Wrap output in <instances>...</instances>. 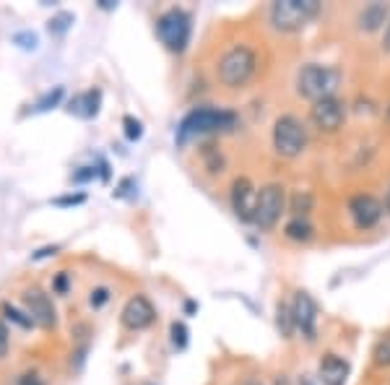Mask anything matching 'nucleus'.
Instances as JSON below:
<instances>
[{
	"label": "nucleus",
	"mask_w": 390,
	"mask_h": 385,
	"mask_svg": "<svg viewBox=\"0 0 390 385\" xmlns=\"http://www.w3.org/2000/svg\"><path fill=\"white\" fill-rule=\"evenodd\" d=\"M190 34H193V18L187 11L170 8L156 18V37L170 52H177V55L185 52L190 44Z\"/></svg>",
	"instance_id": "nucleus-6"
},
{
	"label": "nucleus",
	"mask_w": 390,
	"mask_h": 385,
	"mask_svg": "<svg viewBox=\"0 0 390 385\" xmlns=\"http://www.w3.org/2000/svg\"><path fill=\"white\" fill-rule=\"evenodd\" d=\"M273 385H294V383H291V377H289V375H276Z\"/></svg>",
	"instance_id": "nucleus-36"
},
{
	"label": "nucleus",
	"mask_w": 390,
	"mask_h": 385,
	"mask_svg": "<svg viewBox=\"0 0 390 385\" xmlns=\"http://www.w3.org/2000/svg\"><path fill=\"white\" fill-rule=\"evenodd\" d=\"M170 336H172V346L177 351L187 349V341H190V331H187V325L182 320H172L170 325Z\"/></svg>",
	"instance_id": "nucleus-22"
},
{
	"label": "nucleus",
	"mask_w": 390,
	"mask_h": 385,
	"mask_svg": "<svg viewBox=\"0 0 390 385\" xmlns=\"http://www.w3.org/2000/svg\"><path fill=\"white\" fill-rule=\"evenodd\" d=\"M320 13L317 0H276L268 8V21L281 34H297Z\"/></svg>",
	"instance_id": "nucleus-4"
},
{
	"label": "nucleus",
	"mask_w": 390,
	"mask_h": 385,
	"mask_svg": "<svg viewBox=\"0 0 390 385\" xmlns=\"http://www.w3.org/2000/svg\"><path fill=\"white\" fill-rule=\"evenodd\" d=\"M284 237L291 242H299V245H307V242L315 240V224L310 222V216H291L284 224Z\"/></svg>",
	"instance_id": "nucleus-17"
},
{
	"label": "nucleus",
	"mask_w": 390,
	"mask_h": 385,
	"mask_svg": "<svg viewBox=\"0 0 390 385\" xmlns=\"http://www.w3.org/2000/svg\"><path fill=\"white\" fill-rule=\"evenodd\" d=\"M86 201L84 193H70V196H60L55 198V206H81Z\"/></svg>",
	"instance_id": "nucleus-31"
},
{
	"label": "nucleus",
	"mask_w": 390,
	"mask_h": 385,
	"mask_svg": "<svg viewBox=\"0 0 390 385\" xmlns=\"http://www.w3.org/2000/svg\"><path fill=\"white\" fill-rule=\"evenodd\" d=\"M13 42H16L18 47H24V50H34L37 44H39V37H37L32 29H24V32H16V34H13Z\"/></svg>",
	"instance_id": "nucleus-28"
},
{
	"label": "nucleus",
	"mask_w": 390,
	"mask_h": 385,
	"mask_svg": "<svg viewBox=\"0 0 390 385\" xmlns=\"http://www.w3.org/2000/svg\"><path fill=\"white\" fill-rule=\"evenodd\" d=\"M385 115H388V120H390V104H388V107H385Z\"/></svg>",
	"instance_id": "nucleus-41"
},
{
	"label": "nucleus",
	"mask_w": 390,
	"mask_h": 385,
	"mask_svg": "<svg viewBox=\"0 0 390 385\" xmlns=\"http://www.w3.org/2000/svg\"><path fill=\"white\" fill-rule=\"evenodd\" d=\"M348 375H351V365L348 360H344L341 354H322L320 365H317V380L322 385H346Z\"/></svg>",
	"instance_id": "nucleus-14"
},
{
	"label": "nucleus",
	"mask_w": 390,
	"mask_h": 385,
	"mask_svg": "<svg viewBox=\"0 0 390 385\" xmlns=\"http://www.w3.org/2000/svg\"><path fill=\"white\" fill-rule=\"evenodd\" d=\"M229 206L234 216L239 222L245 224H253L255 219V206H258V188L255 182L245 175H239L232 180V188H229Z\"/></svg>",
	"instance_id": "nucleus-11"
},
{
	"label": "nucleus",
	"mask_w": 390,
	"mask_h": 385,
	"mask_svg": "<svg viewBox=\"0 0 390 385\" xmlns=\"http://www.w3.org/2000/svg\"><path fill=\"white\" fill-rule=\"evenodd\" d=\"M16 385H44V383H42V377L37 375V372H24V375L18 377Z\"/></svg>",
	"instance_id": "nucleus-33"
},
{
	"label": "nucleus",
	"mask_w": 390,
	"mask_h": 385,
	"mask_svg": "<svg viewBox=\"0 0 390 385\" xmlns=\"http://www.w3.org/2000/svg\"><path fill=\"white\" fill-rule=\"evenodd\" d=\"M55 253H58V245H47V248L37 250L34 255H32V260H42V258H50V255H55Z\"/></svg>",
	"instance_id": "nucleus-34"
},
{
	"label": "nucleus",
	"mask_w": 390,
	"mask_h": 385,
	"mask_svg": "<svg viewBox=\"0 0 390 385\" xmlns=\"http://www.w3.org/2000/svg\"><path fill=\"white\" fill-rule=\"evenodd\" d=\"M195 310H198V305H195L193 300H187L185 302V313H187V315H190V313H195Z\"/></svg>",
	"instance_id": "nucleus-38"
},
{
	"label": "nucleus",
	"mask_w": 390,
	"mask_h": 385,
	"mask_svg": "<svg viewBox=\"0 0 390 385\" xmlns=\"http://www.w3.org/2000/svg\"><path fill=\"white\" fill-rule=\"evenodd\" d=\"M276 331L284 339H291L297 334V323H294V313H291V302H279L276 305Z\"/></svg>",
	"instance_id": "nucleus-18"
},
{
	"label": "nucleus",
	"mask_w": 390,
	"mask_h": 385,
	"mask_svg": "<svg viewBox=\"0 0 390 385\" xmlns=\"http://www.w3.org/2000/svg\"><path fill=\"white\" fill-rule=\"evenodd\" d=\"M315 208V196L310 190H294L289 198V211L291 216H310V211Z\"/></svg>",
	"instance_id": "nucleus-19"
},
{
	"label": "nucleus",
	"mask_w": 390,
	"mask_h": 385,
	"mask_svg": "<svg viewBox=\"0 0 390 385\" xmlns=\"http://www.w3.org/2000/svg\"><path fill=\"white\" fill-rule=\"evenodd\" d=\"M0 310H3V315L11 317V320H13V323H18L21 328H32V325H34V320L29 317V313H21V310H16L13 305H8V302H3V308H0Z\"/></svg>",
	"instance_id": "nucleus-25"
},
{
	"label": "nucleus",
	"mask_w": 390,
	"mask_h": 385,
	"mask_svg": "<svg viewBox=\"0 0 390 385\" xmlns=\"http://www.w3.org/2000/svg\"><path fill=\"white\" fill-rule=\"evenodd\" d=\"M291 313H294V323L297 331L305 336L307 341L313 343L317 339V302L313 300V294L305 289L294 291V300H291Z\"/></svg>",
	"instance_id": "nucleus-12"
},
{
	"label": "nucleus",
	"mask_w": 390,
	"mask_h": 385,
	"mask_svg": "<svg viewBox=\"0 0 390 385\" xmlns=\"http://www.w3.org/2000/svg\"><path fill=\"white\" fill-rule=\"evenodd\" d=\"M289 208L287 188L281 182H268L263 188H258V206H255L253 224L260 232H271L281 222L284 211Z\"/></svg>",
	"instance_id": "nucleus-7"
},
{
	"label": "nucleus",
	"mask_w": 390,
	"mask_h": 385,
	"mask_svg": "<svg viewBox=\"0 0 390 385\" xmlns=\"http://www.w3.org/2000/svg\"><path fill=\"white\" fill-rule=\"evenodd\" d=\"M346 211L351 216V224H354L356 229L370 232L385 216V203H382L380 198H375L372 193H354V196L348 198Z\"/></svg>",
	"instance_id": "nucleus-8"
},
{
	"label": "nucleus",
	"mask_w": 390,
	"mask_h": 385,
	"mask_svg": "<svg viewBox=\"0 0 390 385\" xmlns=\"http://www.w3.org/2000/svg\"><path fill=\"white\" fill-rule=\"evenodd\" d=\"M63 96H65V89H63V86H55V89H50L47 94H42L39 99H37L34 107H32V112H47V110H52V107H58V104L63 102Z\"/></svg>",
	"instance_id": "nucleus-21"
},
{
	"label": "nucleus",
	"mask_w": 390,
	"mask_h": 385,
	"mask_svg": "<svg viewBox=\"0 0 390 385\" xmlns=\"http://www.w3.org/2000/svg\"><path fill=\"white\" fill-rule=\"evenodd\" d=\"M68 284H70L68 271H60V274L55 276V282H52V289H55V294H65V291H68Z\"/></svg>",
	"instance_id": "nucleus-30"
},
{
	"label": "nucleus",
	"mask_w": 390,
	"mask_h": 385,
	"mask_svg": "<svg viewBox=\"0 0 390 385\" xmlns=\"http://www.w3.org/2000/svg\"><path fill=\"white\" fill-rule=\"evenodd\" d=\"M242 385H265V383L260 380V377H247V380H245Z\"/></svg>",
	"instance_id": "nucleus-37"
},
{
	"label": "nucleus",
	"mask_w": 390,
	"mask_h": 385,
	"mask_svg": "<svg viewBox=\"0 0 390 385\" xmlns=\"http://www.w3.org/2000/svg\"><path fill=\"white\" fill-rule=\"evenodd\" d=\"M99 107H102V91L99 89H89L84 94H78L70 99L68 112L76 115V118H84V120H92L99 115Z\"/></svg>",
	"instance_id": "nucleus-16"
},
{
	"label": "nucleus",
	"mask_w": 390,
	"mask_h": 385,
	"mask_svg": "<svg viewBox=\"0 0 390 385\" xmlns=\"http://www.w3.org/2000/svg\"><path fill=\"white\" fill-rule=\"evenodd\" d=\"M307 125L302 122V118L291 115V112H284L276 118L271 130V144L273 151L281 156V159H297V156L305 154L307 149Z\"/></svg>",
	"instance_id": "nucleus-5"
},
{
	"label": "nucleus",
	"mask_w": 390,
	"mask_h": 385,
	"mask_svg": "<svg viewBox=\"0 0 390 385\" xmlns=\"http://www.w3.org/2000/svg\"><path fill=\"white\" fill-rule=\"evenodd\" d=\"M344 73L336 65L328 63H305L297 70L294 86H297V94L307 102H322V99H331L339 94Z\"/></svg>",
	"instance_id": "nucleus-2"
},
{
	"label": "nucleus",
	"mask_w": 390,
	"mask_h": 385,
	"mask_svg": "<svg viewBox=\"0 0 390 385\" xmlns=\"http://www.w3.org/2000/svg\"><path fill=\"white\" fill-rule=\"evenodd\" d=\"M110 289L107 286H94L92 291H89V305H92L94 310H99V308H104L107 302H110Z\"/></svg>",
	"instance_id": "nucleus-27"
},
{
	"label": "nucleus",
	"mask_w": 390,
	"mask_h": 385,
	"mask_svg": "<svg viewBox=\"0 0 390 385\" xmlns=\"http://www.w3.org/2000/svg\"><path fill=\"white\" fill-rule=\"evenodd\" d=\"M156 320V308L151 305V300L146 294H136L125 302V308L120 313V323L125 331H146L149 325H153Z\"/></svg>",
	"instance_id": "nucleus-13"
},
{
	"label": "nucleus",
	"mask_w": 390,
	"mask_h": 385,
	"mask_svg": "<svg viewBox=\"0 0 390 385\" xmlns=\"http://www.w3.org/2000/svg\"><path fill=\"white\" fill-rule=\"evenodd\" d=\"M388 21H390V6L388 3H382V0L367 3L365 8L356 13V29H359V32H365V34H375V32H380Z\"/></svg>",
	"instance_id": "nucleus-15"
},
{
	"label": "nucleus",
	"mask_w": 390,
	"mask_h": 385,
	"mask_svg": "<svg viewBox=\"0 0 390 385\" xmlns=\"http://www.w3.org/2000/svg\"><path fill=\"white\" fill-rule=\"evenodd\" d=\"M372 365L380 370H388L390 367V331L382 334L372 346Z\"/></svg>",
	"instance_id": "nucleus-20"
},
{
	"label": "nucleus",
	"mask_w": 390,
	"mask_h": 385,
	"mask_svg": "<svg viewBox=\"0 0 390 385\" xmlns=\"http://www.w3.org/2000/svg\"><path fill=\"white\" fill-rule=\"evenodd\" d=\"M11 349V331H8V325L0 320V360L8 354Z\"/></svg>",
	"instance_id": "nucleus-29"
},
{
	"label": "nucleus",
	"mask_w": 390,
	"mask_h": 385,
	"mask_svg": "<svg viewBox=\"0 0 390 385\" xmlns=\"http://www.w3.org/2000/svg\"><path fill=\"white\" fill-rule=\"evenodd\" d=\"M382 203H385V214H390V188H388V193H385V201H382Z\"/></svg>",
	"instance_id": "nucleus-39"
},
{
	"label": "nucleus",
	"mask_w": 390,
	"mask_h": 385,
	"mask_svg": "<svg viewBox=\"0 0 390 385\" xmlns=\"http://www.w3.org/2000/svg\"><path fill=\"white\" fill-rule=\"evenodd\" d=\"M310 122L320 133H339L346 122V102L339 99V96H331V99H322V102H315L310 107Z\"/></svg>",
	"instance_id": "nucleus-9"
},
{
	"label": "nucleus",
	"mask_w": 390,
	"mask_h": 385,
	"mask_svg": "<svg viewBox=\"0 0 390 385\" xmlns=\"http://www.w3.org/2000/svg\"><path fill=\"white\" fill-rule=\"evenodd\" d=\"M258 73V52L250 44H232L216 63V78L227 89H245Z\"/></svg>",
	"instance_id": "nucleus-3"
},
{
	"label": "nucleus",
	"mask_w": 390,
	"mask_h": 385,
	"mask_svg": "<svg viewBox=\"0 0 390 385\" xmlns=\"http://www.w3.org/2000/svg\"><path fill=\"white\" fill-rule=\"evenodd\" d=\"M203 156H206V167H208L211 175H221V172H224V164L227 162H224V156H221V151L216 146H206Z\"/></svg>",
	"instance_id": "nucleus-23"
},
{
	"label": "nucleus",
	"mask_w": 390,
	"mask_h": 385,
	"mask_svg": "<svg viewBox=\"0 0 390 385\" xmlns=\"http://www.w3.org/2000/svg\"><path fill=\"white\" fill-rule=\"evenodd\" d=\"M382 52H388L390 55V21L385 26V34H382Z\"/></svg>",
	"instance_id": "nucleus-35"
},
{
	"label": "nucleus",
	"mask_w": 390,
	"mask_h": 385,
	"mask_svg": "<svg viewBox=\"0 0 390 385\" xmlns=\"http://www.w3.org/2000/svg\"><path fill=\"white\" fill-rule=\"evenodd\" d=\"M96 177V170L94 167H78V172H73V182H89Z\"/></svg>",
	"instance_id": "nucleus-32"
},
{
	"label": "nucleus",
	"mask_w": 390,
	"mask_h": 385,
	"mask_svg": "<svg viewBox=\"0 0 390 385\" xmlns=\"http://www.w3.org/2000/svg\"><path fill=\"white\" fill-rule=\"evenodd\" d=\"M122 128H125L127 141H141V136H144V122L136 120L133 115H125V118H122Z\"/></svg>",
	"instance_id": "nucleus-26"
},
{
	"label": "nucleus",
	"mask_w": 390,
	"mask_h": 385,
	"mask_svg": "<svg viewBox=\"0 0 390 385\" xmlns=\"http://www.w3.org/2000/svg\"><path fill=\"white\" fill-rule=\"evenodd\" d=\"M70 24H73V13L63 11V13H58V16L50 18L47 29H50V34H65V32L70 29Z\"/></svg>",
	"instance_id": "nucleus-24"
},
{
	"label": "nucleus",
	"mask_w": 390,
	"mask_h": 385,
	"mask_svg": "<svg viewBox=\"0 0 390 385\" xmlns=\"http://www.w3.org/2000/svg\"><path fill=\"white\" fill-rule=\"evenodd\" d=\"M237 125H239L237 112L201 104V107H193V110L187 112L185 118L180 120L177 133H175V141H177L180 146H185L187 141H193V138H198V136L232 133V130L237 128Z\"/></svg>",
	"instance_id": "nucleus-1"
},
{
	"label": "nucleus",
	"mask_w": 390,
	"mask_h": 385,
	"mask_svg": "<svg viewBox=\"0 0 390 385\" xmlns=\"http://www.w3.org/2000/svg\"><path fill=\"white\" fill-rule=\"evenodd\" d=\"M99 6H102V8H115V3H112V0H99Z\"/></svg>",
	"instance_id": "nucleus-40"
},
{
	"label": "nucleus",
	"mask_w": 390,
	"mask_h": 385,
	"mask_svg": "<svg viewBox=\"0 0 390 385\" xmlns=\"http://www.w3.org/2000/svg\"><path fill=\"white\" fill-rule=\"evenodd\" d=\"M21 300H24V308L29 313V317L34 320V325H39L44 331H55L58 328V310H55L47 291H42L39 286H29L21 294Z\"/></svg>",
	"instance_id": "nucleus-10"
}]
</instances>
